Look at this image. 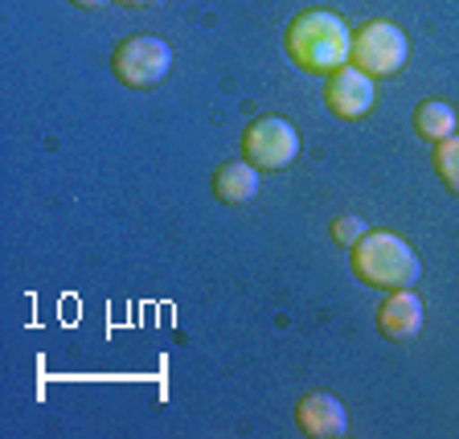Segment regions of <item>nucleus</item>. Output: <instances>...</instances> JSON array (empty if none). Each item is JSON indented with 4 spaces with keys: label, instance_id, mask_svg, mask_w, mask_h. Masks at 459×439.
I'll list each match as a JSON object with an SVG mask.
<instances>
[{
    "label": "nucleus",
    "instance_id": "nucleus-14",
    "mask_svg": "<svg viewBox=\"0 0 459 439\" xmlns=\"http://www.w3.org/2000/svg\"><path fill=\"white\" fill-rule=\"evenodd\" d=\"M70 4H74V9H103L107 0H70Z\"/></svg>",
    "mask_w": 459,
    "mask_h": 439
},
{
    "label": "nucleus",
    "instance_id": "nucleus-5",
    "mask_svg": "<svg viewBox=\"0 0 459 439\" xmlns=\"http://www.w3.org/2000/svg\"><path fill=\"white\" fill-rule=\"evenodd\" d=\"M299 156V132L279 115H263L247 127L242 136V161H250L255 169H287Z\"/></svg>",
    "mask_w": 459,
    "mask_h": 439
},
{
    "label": "nucleus",
    "instance_id": "nucleus-2",
    "mask_svg": "<svg viewBox=\"0 0 459 439\" xmlns=\"http://www.w3.org/2000/svg\"><path fill=\"white\" fill-rule=\"evenodd\" d=\"M353 276L369 287L398 292V287H414V279L422 276V263L411 250V242L398 239L394 230H365L353 242Z\"/></svg>",
    "mask_w": 459,
    "mask_h": 439
},
{
    "label": "nucleus",
    "instance_id": "nucleus-7",
    "mask_svg": "<svg viewBox=\"0 0 459 439\" xmlns=\"http://www.w3.org/2000/svg\"><path fill=\"white\" fill-rule=\"evenodd\" d=\"M296 427L307 439H341L349 431V415H344V402L336 394L312 391L296 402Z\"/></svg>",
    "mask_w": 459,
    "mask_h": 439
},
{
    "label": "nucleus",
    "instance_id": "nucleus-10",
    "mask_svg": "<svg viewBox=\"0 0 459 439\" xmlns=\"http://www.w3.org/2000/svg\"><path fill=\"white\" fill-rule=\"evenodd\" d=\"M414 132L427 144H439L447 136H455V107L443 103V99H422L419 111H414Z\"/></svg>",
    "mask_w": 459,
    "mask_h": 439
},
{
    "label": "nucleus",
    "instance_id": "nucleus-1",
    "mask_svg": "<svg viewBox=\"0 0 459 439\" xmlns=\"http://www.w3.org/2000/svg\"><path fill=\"white\" fill-rule=\"evenodd\" d=\"M283 41H287V57H291L304 75L328 78L333 70L349 66V54H353V29L328 9H304L287 25Z\"/></svg>",
    "mask_w": 459,
    "mask_h": 439
},
{
    "label": "nucleus",
    "instance_id": "nucleus-11",
    "mask_svg": "<svg viewBox=\"0 0 459 439\" xmlns=\"http://www.w3.org/2000/svg\"><path fill=\"white\" fill-rule=\"evenodd\" d=\"M435 172L443 177L451 193H459V136H447V140L435 144Z\"/></svg>",
    "mask_w": 459,
    "mask_h": 439
},
{
    "label": "nucleus",
    "instance_id": "nucleus-3",
    "mask_svg": "<svg viewBox=\"0 0 459 439\" xmlns=\"http://www.w3.org/2000/svg\"><path fill=\"white\" fill-rule=\"evenodd\" d=\"M411 57V41L394 21H369L353 33V62L357 70H365L369 78H394Z\"/></svg>",
    "mask_w": 459,
    "mask_h": 439
},
{
    "label": "nucleus",
    "instance_id": "nucleus-12",
    "mask_svg": "<svg viewBox=\"0 0 459 439\" xmlns=\"http://www.w3.org/2000/svg\"><path fill=\"white\" fill-rule=\"evenodd\" d=\"M365 230H369V226H365L361 218H336V222H333V239L344 242V247H353V242L361 239Z\"/></svg>",
    "mask_w": 459,
    "mask_h": 439
},
{
    "label": "nucleus",
    "instance_id": "nucleus-9",
    "mask_svg": "<svg viewBox=\"0 0 459 439\" xmlns=\"http://www.w3.org/2000/svg\"><path fill=\"white\" fill-rule=\"evenodd\" d=\"M258 193V169L250 161H226L213 172V198L221 206H247Z\"/></svg>",
    "mask_w": 459,
    "mask_h": 439
},
{
    "label": "nucleus",
    "instance_id": "nucleus-4",
    "mask_svg": "<svg viewBox=\"0 0 459 439\" xmlns=\"http://www.w3.org/2000/svg\"><path fill=\"white\" fill-rule=\"evenodd\" d=\"M115 78L132 91H148L172 70V46L160 38H127L111 54Z\"/></svg>",
    "mask_w": 459,
    "mask_h": 439
},
{
    "label": "nucleus",
    "instance_id": "nucleus-8",
    "mask_svg": "<svg viewBox=\"0 0 459 439\" xmlns=\"http://www.w3.org/2000/svg\"><path fill=\"white\" fill-rule=\"evenodd\" d=\"M377 329H382L385 341H411L422 329V300L414 296L411 287H398L382 300L377 308Z\"/></svg>",
    "mask_w": 459,
    "mask_h": 439
},
{
    "label": "nucleus",
    "instance_id": "nucleus-6",
    "mask_svg": "<svg viewBox=\"0 0 459 439\" xmlns=\"http://www.w3.org/2000/svg\"><path fill=\"white\" fill-rule=\"evenodd\" d=\"M377 103V91H373V78L365 70H357L353 62L328 75L325 86V107L336 115V119H361V115L373 111Z\"/></svg>",
    "mask_w": 459,
    "mask_h": 439
},
{
    "label": "nucleus",
    "instance_id": "nucleus-13",
    "mask_svg": "<svg viewBox=\"0 0 459 439\" xmlns=\"http://www.w3.org/2000/svg\"><path fill=\"white\" fill-rule=\"evenodd\" d=\"M115 4H124V9H156L164 0H115Z\"/></svg>",
    "mask_w": 459,
    "mask_h": 439
}]
</instances>
